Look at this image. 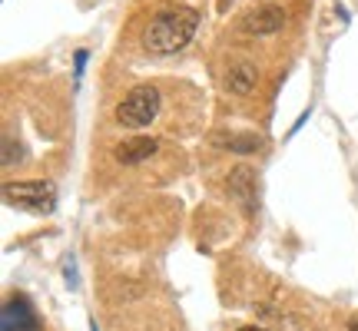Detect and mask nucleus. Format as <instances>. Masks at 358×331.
I'll return each mask as SVG.
<instances>
[{"label":"nucleus","instance_id":"1","mask_svg":"<svg viewBox=\"0 0 358 331\" xmlns=\"http://www.w3.org/2000/svg\"><path fill=\"white\" fill-rule=\"evenodd\" d=\"M196 27H199V13L192 7H169V10H159L150 20L146 34H143V47L150 53H159V57H169V53L182 50L192 37H196Z\"/></svg>","mask_w":358,"mask_h":331},{"label":"nucleus","instance_id":"2","mask_svg":"<svg viewBox=\"0 0 358 331\" xmlns=\"http://www.w3.org/2000/svg\"><path fill=\"white\" fill-rule=\"evenodd\" d=\"M159 106H163V96H159V89L153 83L133 87L123 96V103L116 106V123L127 129H143L159 116Z\"/></svg>","mask_w":358,"mask_h":331},{"label":"nucleus","instance_id":"3","mask_svg":"<svg viewBox=\"0 0 358 331\" xmlns=\"http://www.w3.org/2000/svg\"><path fill=\"white\" fill-rule=\"evenodd\" d=\"M3 199L17 209H27V212H50L57 205V189L47 179H24V182H7Z\"/></svg>","mask_w":358,"mask_h":331},{"label":"nucleus","instance_id":"4","mask_svg":"<svg viewBox=\"0 0 358 331\" xmlns=\"http://www.w3.org/2000/svg\"><path fill=\"white\" fill-rule=\"evenodd\" d=\"M245 34H252V37H268V34H279L282 27H285V10H282L279 3H259L252 10L243 13V20H239Z\"/></svg>","mask_w":358,"mask_h":331},{"label":"nucleus","instance_id":"5","mask_svg":"<svg viewBox=\"0 0 358 331\" xmlns=\"http://www.w3.org/2000/svg\"><path fill=\"white\" fill-rule=\"evenodd\" d=\"M229 196L252 216V212H256V169L236 166L229 172Z\"/></svg>","mask_w":358,"mask_h":331},{"label":"nucleus","instance_id":"6","mask_svg":"<svg viewBox=\"0 0 358 331\" xmlns=\"http://www.w3.org/2000/svg\"><path fill=\"white\" fill-rule=\"evenodd\" d=\"M3 331H40V321L27 298H7L3 305Z\"/></svg>","mask_w":358,"mask_h":331},{"label":"nucleus","instance_id":"7","mask_svg":"<svg viewBox=\"0 0 358 331\" xmlns=\"http://www.w3.org/2000/svg\"><path fill=\"white\" fill-rule=\"evenodd\" d=\"M156 149H159V142H156L153 136H133V140L120 142L113 149V156H116V163L136 166V163H146L150 156H156Z\"/></svg>","mask_w":358,"mask_h":331},{"label":"nucleus","instance_id":"8","mask_svg":"<svg viewBox=\"0 0 358 331\" xmlns=\"http://www.w3.org/2000/svg\"><path fill=\"white\" fill-rule=\"evenodd\" d=\"M213 146H219V149H229V153H239V156H249L256 153V149H262V136H256V133H213Z\"/></svg>","mask_w":358,"mask_h":331},{"label":"nucleus","instance_id":"9","mask_svg":"<svg viewBox=\"0 0 358 331\" xmlns=\"http://www.w3.org/2000/svg\"><path fill=\"white\" fill-rule=\"evenodd\" d=\"M259 83V70L252 64H232L226 70V89L236 96H249Z\"/></svg>","mask_w":358,"mask_h":331},{"label":"nucleus","instance_id":"10","mask_svg":"<svg viewBox=\"0 0 358 331\" xmlns=\"http://www.w3.org/2000/svg\"><path fill=\"white\" fill-rule=\"evenodd\" d=\"M83 66H87V50H77V80L83 77Z\"/></svg>","mask_w":358,"mask_h":331},{"label":"nucleus","instance_id":"11","mask_svg":"<svg viewBox=\"0 0 358 331\" xmlns=\"http://www.w3.org/2000/svg\"><path fill=\"white\" fill-rule=\"evenodd\" d=\"M236 331H266V328H259V325H245V328H236Z\"/></svg>","mask_w":358,"mask_h":331},{"label":"nucleus","instance_id":"12","mask_svg":"<svg viewBox=\"0 0 358 331\" xmlns=\"http://www.w3.org/2000/svg\"><path fill=\"white\" fill-rule=\"evenodd\" d=\"M348 331H358V315H355L352 321H348Z\"/></svg>","mask_w":358,"mask_h":331},{"label":"nucleus","instance_id":"13","mask_svg":"<svg viewBox=\"0 0 358 331\" xmlns=\"http://www.w3.org/2000/svg\"><path fill=\"white\" fill-rule=\"evenodd\" d=\"M90 331H100V328H96V321H90Z\"/></svg>","mask_w":358,"mask_h":331}]
</instances>
